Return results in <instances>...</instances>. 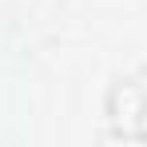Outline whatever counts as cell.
Wrapping results in <instances>:
<instances>
[{
	"label": "cell",
	"instance_id": "1",
	"mask_svg": "<svg viewBox=\"0 0 147 147\" xmlns=\"http://www.w3.org/2000/svg\"><path fill=\"white\" fill-rule=\"evenodd\" d=\"M103 119L111 139H147V88L135 76H119L107 84L103 96Z\"/></svg>",
	"mask_w": 147,
	"mask_h": 147
}]
</instances>
